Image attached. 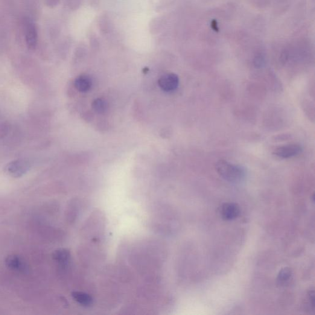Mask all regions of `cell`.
Returning a JSON list of instances; mask_svg holds the SVG:
<instances>
[{
    "label": "cell",
    "instance_id": "1",
    "mask_svg": "<svg viewBox=\"0 0 315 315\" xmlns=\"http://www.w3.org/2000/svg\"><path fill=\"white\" fill-rule=\"evenodd\" d=\"M217 173L227 181L240 183L246 177V171L243 166L226 161L219 160L215 164Z\"/></svg>",
    "mask_w": 315,
    "mask_h": 315
},
{
    "label": "cell",
    "instance_id": "2",
    "mask_svg": "<svg viewBox=\"0 0 315 315\" xmlns=\"http://www.w3.org/2000/svg\"><path fill=\"white\" fill-rule=\"evenodd\" d=\"M30 166V163L27 160H17L9 163L6 169L11 176L19 177L27 173Z\"/></svg>",
    "mask_w": 315,
    "mask_h": 315
},
{
    "label": "cell",
    "instance_id": "3",
    "mask_svg": "<svg viewBox=\"0 0 315 315\" xmlns=\"http://www.w3.org/2000/svg\"><path fill=\"white\" fill-rule=\"evenodd\" d=\"M302 148L299 144H292L281 146L275 148L273 154L281 159H290L302 152Z\"/></svg>",
    "mask_w": 315,
    "mask_h": 315
},
{
    "label": "cell",
    "instance_id": "4",
    "mask_svg": "<svg viewBox=\"0 0 315 315\" xmlns=\"http://www.w3.org/2000/svg\"><path fill=\"white\" fill-rule=\"evenodd\" d=\"M179 78L174 74H167L163 75L159 79V84L160 87L166 92L175 91L179 86Z\"/></svg>",
    "mask_w": 315,
    "mask_h": 315
},
{
    "label": "cell",
    "instance_id": "5",
    "mask_svg": "<svg viewBox=\"0 0 315 315\" xmlns=\"http://www.w3.org/2000/svg\"><path fill=\"white\" fill-rule=\"evenodd\" d=\"M240 214V206L235 203H226L222 205L220 214L225 220L235 219Z\"/></svg>",
    "mask_w": 315,
    "mask_h": 315
},
{
    "label": "cell",
    "instance_id": "6",
    "mask_svg": "<svg viewBox=\"0 0 315 315\" xmlns=\"http://www.w3.org/2000/svg\"><path fill=\"white\" fill-rule=\"evenodd\" d=\"M25 36L26 43L30 49L36 48L38 42V32L34 23L27 20L25 24Z\"/></svg>",
    "mask_w": 315,
    "mask_h": 315
},
{
    "label": "cell",
    "instance_id": "7",
    "mask_svg": "<svg viewBox=\"0 0 315 315\" xmlns=\"http://www.w3.org/2000/svg\"><path fill=\"white\" fill-rule=\"evenodd\" d=\"M6 263L10 269L16 271V272H25L27 270V266L25 262L19 256H9L6 261Z\"/></svg>",
    "mask_w": 315,
    "mask_h": 315
},
{
    "label": "cell",
    "instance_id": "8",
    "mask_svg": "<svg viewBox=\"0 0 315 315\" xmlns=\"http://www.w3.org/2000/svg\"><path fill=\"white\" fill-rule=\"evenodd\" d=\"M92 81L89 75H81L76 78L75 86L79 91L86 92L91 89Z\"/></svg>",
    "mask_w": 315,
    "mask_h": 315
},
{
    "label": "cell",
    "instance_id": "9",
    "mask_svg": "<svg viewBox=\"0 0 315 315\" xmlns=\"http://www.w3.org/2000/svg\"><path fill=\"white\" fill-rule=\"evenodd\" d=\"M293 277V272L291 268L285 267L279 271L277 276V284L280 286H285L290 282Z\"/></svg>",
    "mask_w": 315,
    "mask_h": 315
},
{
    "label": "cell",
    "instance_id": "10",
    "mask_svg": "<svg viewBox=\"0 0 315 315\" xmlns=\"http://www.w3.org/2000/svg\"><path fill=\"white\" fill-rule=\"evenodd\" d=\"M92 107L96 113L103 114L107 112L109 105L104 99L98 98L93 102Z\"/></svg>",
    "mask_w": 315,
    "mask_h": 315
},
{
    "label": "cell",
    "instance_id": "11",
    "mask_svg": "<svg viewBox=\"0 0 315 315\" xmlns=\"http://www.w3.org/2000/svg\"><path fill=\"white\" fill-rule=\"evenodd\" d=\"M314 293L313 290H311L308 292V300L309 303V305H310V308L312 309V310L314 311Z\"/></svg>",
    "mask_w": 315,
    "mask_h": 315
},
{
    "label": "cell",
    "instance_id": "12",
    "mask_svg": "<svg viewBox=\"0 0 315 315\" xmlns=\"http://www.w3.org/2000/svg\"><path fill=\"white\" fill-rule=\"evenodd\" d=\"M7 132V129L5 125H0V137L4 136Z\"/></svg>",
    "mask_w": 315,
    "mask_h": 315
}]
</instances>
